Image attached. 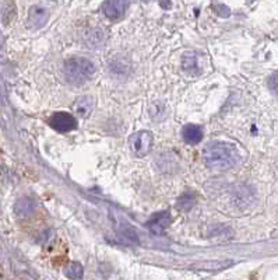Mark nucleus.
I'll return each mask as SVG.
<instances>
[{
  "label": "nucleus",
  "mask_w": 278,
  "mask_h": 280,
  "mask_svg": "<svg viewBox=\"0 0 278 280\" xmlns=\"http://www.w3.org/2000/svg\"><path fill=\"white\" fill-rule=\"evenodd\" d=\"M203 159L206 165L211 170L227 171L238 164L239 151L231 143L211 142L204 147Z\"/></svg>",
  "instance_id": "f257e3e1"
},
{
  "label": "nucleus",
  "mask_w": 278,
  "mask_h": 280,
  "mask_svg": "<svg viewBox=\"0 0 278 280\" xmlns=\"http://www.w3.org/2000/svg\"><path fill=\"white\" fill-rule=\"evenodd\" d=\"M65 76L71 84H83L88 81L94 75L95 67L92 62L87 58L75 56L66 60L65 63Z\"/></svg>",
  "instance_id": "f03ea898"
},
{
  "label": "nucleus",
  "mask_w": 278,
  "mask_h": 280,
  "mask_svg": "<svg viewBox=\"0 0 278 280\" xmlns=\"http://www.w3.org/2000/svg\"><path fill=\"white\" fill-rule=\"evenodd\" d=\"M129 146L130 150L133 151V154L137 155V157H144L145 154H149V151L151 150V146H153L151 132L141 130V132L132 135L129 139Z\"/></svg>",
  "instance_id": "7ed1b4c3"
},
{
  "label": "nucleus",
  "mask_w": 278,
  "mask_h": 280,
  "mask_svg": "<svg viewBox=\"0 0 278 280\" xmlns=\"http://www.w3.org/2000/svg\"><path fill=\"white\" fill-rule=\"evenodd\" d=\"M49 125L60 133H67L77 128V120L69 112H56L55 115L50 116Z\"/></svg>",
  "instance_id": "20e7f679"
},
{
  "label": "nucleus",
  "mask_w": 278,
  "mask_h": 280,
  "mask_svg": "<svg viewBox=\"0 0 278 280\" xmlns=\"http://www.w3.org/2000/svg\"><path fill=\"white\" fill-rule=\"evenodd\" d=\"M49 19V11L46 7L41 5H34L28 10V27L32 30H40L42 28Z\"/></svg>",
  "instance_id": "39448f33"
},
{
  "label": "nucleus",
  "mask_w": 278,
  "mask_h": 280,
  "mask_svg": "<svg viewBox=\"0 0 278 280\" xmlns=\"http://www.w3.org/2000/svg\"><path fill=\"white\" fill-rule=\"evenodd\" d=\"M129 6V0H106L102 6V11L106 19L109 20H119L126 13Z\"/></svg>",
  "instance_id": "423d86ee"
},
{
  "label": "nucleus",
  "mask_w": 278,
  "mask_h": 280,
  "mask_svg": "<svg viewBox=\"0 0 278 280\" xmlns=\"http://www.w3.org/2000/svg\"><path fill=\"white\" fill-rule=\"evenodd\" d=\"M171 220H172L171 213H169L168 210H164V212L155 213V215L150 219L147 225H149V229L153 231L154 234H161V233L171 224Z\"/></svg>",
  "instance_id": "0eeeda50"
},
{
  "label": "nucleus",
  "mask_w": 278,
  "mask_h": 280,
  "mask_svg": "<svg viewBox=\"0 0 278 280\" xmlns=\"http://www.w3.org/2000/svg\"><path fill=\"white\" fill-rule=\"evenodd\" d=\"M92 107H94V100H92V97H89V95H83V97H79V98L75 101V104H73V111H75L80 118H87V116L91 114Z\"/></svg>",
  "instance_id": "6e6552de"
},
{
  "label": "nucleus",
  "mask_w": 278,
  "mask_h": 280,
  "mask_svg": "<svg viewBox=\"0 0 278 280\" xmlns=\"http://www.w3.org/2000/svg\"><path fill=\"white\" fill-rule=\"evenodd\" d=\"M183 140L189 145H197L203 139V132L199 126L196 125H186L182 130Z\"/></svg>",
  "instance_id": "1a4fd4ad"
},
{
  "label": "nucleus",
  "mask_w": 278,
  "mask_h": 280,
  "mask_svg": "<svg viewBox=\"0 0 278 280\" xmlns=\"http://www.w3.org/2000/svg\"><path fill=\"white\" fill-rule=\"evenodd\" d=\"M0 17L5 24H9L15 17L14 0H0Z\"/></svg>",
  "instance_id": "9d476101"
},
{
  "label": "nucleus",
  "mask_w": 278,
  "mask_h": 280,
  "mask_svg": "<svg viewBox=\"0 0 278 280\" xmlns=\"http://www.w3.org/2000/svg\"><path fill=\"white\" fill-rule=\"evenodd\" d=\"M34 202L30 198H21V199L17 200V203L14 206L15 213L18 216H23V217H27L30 216L32 212H34Z\"/></svg>",
  "instance_id": "9b49d317"
},
{
  "label": "nucleus",
  "mask_w": 278,
  "mask_h": 280,
  "mask_svg": "<svg viewBox=\"0 0 278 280\" xmlns=\"http://www.w3.org/2000/svg\"><path fill=\"white\" fill-rule=\"evenodd\" d=\"M65 275L71 280H80L84 275V269L79 262H70L65 268Z\"/></svg>",
  "instance_id": "f8f14e48"
},
{
  "label": "nucleus",
  "mask_w": 278,
  "mask_h": 280,
  "mask_svg": "<svg viewBox=\"0 0 278 280\" xmlns=\"http://www.w3.org/2000/svg\"><path fill=\"white\" fill-rule=\"evenodd\" d=\"M194 205V195L192 192H184L183 195L180 196L178 200V209L183 210V212H188V210L192 209V206Z\"/></svg>",
  "instance_id": "ddd939ff"
},
{
  "label": "nucleus",
  "mask_w": 278,
  "mask_h": 280,
  "mask_svg": "<svg viewBox=\"0 0 278 280\" xmlns=\"http://www.w3.org/2000/svg\"><path fill=\"white\" fill-rule=\"evenodd\" d=\"M120 234H122L124 240L129 241L132 244H139V237H137V234L134 233L133 229L129 227V225H123L122 230H120Z\"/></svg>",
  "instance_id": "4468645a"
},
{
  "label": "nucleus",
  "mask_w": 278,
  "mask_h": 280,
  "mask_svg": "<svg viewBox=\"0 0 278 280\" xmlns=\"http://www.w3.org/2000/svg\"><path fill=\"white\" fill-rule=\"evenodd\" d=\"M268 87H270V90L273 91L274 94L278 95V72H275V73L270 76V79H268Z\"/></svg>",
  "instance_id": "2eb2a0df"
},
{
  "label": "nucleus",
  "mask_w": 278,
  "mask_h": 280,
  "mask_svg": "<svg viewBox=\"0 0 278 280\" xmlns=\"http://www.w3.org/2000/svg\"><path fill=\"white\" fill-rule=\"evenodd\" d=\"M214 10H215V13H217L219 17H228V15L231 14V10H229L227 6L224 5H217L214 7Z\"/></svg>",
  "instance_id": "dca6fc26"
},
{
  "label": "nucleus",
  "mask_w": 278,
  "mask_h": 280,
  "mask_svg": "<svg viewBox=\"0 0 278 280\" xmlns=\"http://www.w3.org/2000/svg\"><path fill=\"white\" fill-rule=\"evenodd\" d=\"M189 66L190 67H194V66H196V60H194V58L193 56H192V58H188V56H184L183 58V67L186 70L189 69Z\"/></svg>",
  "instance_id": "f3484780"
},
{
  "label": "nucleus",
  "mask_w": 278,
  "mask_h": 280,
  "mask_svg": "<svg viewBox=\"0 0 278 280\" xmlns=\"http://www.w3.org/2000/svg\"><path fill=\"white\" fill-rule=\"evenodd\" d=\"M159 5L162 6L164 9H169V7H171V2H169V0H161Z\"/></svg>",
  "instance_id": "a211bd4d"
}]
</instances>
